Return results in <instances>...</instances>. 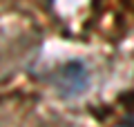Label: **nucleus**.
<instances>
[{
	"label": "nucleus",
	"instance_id": "f257e3e1",
	"mask_svg": "<svg viewBox=\"0 0 134 127\" xmlns=\"http://www.w3.org/2000/svg\"><path fill=\"white\" fill-rule=\"evenodd\" d=\"M85 85H87V71L81 62H69L58 71V87L63 94L76 96L85 89Z\"/></svg>",
	"mask_w": 134,
	"mask_h": 127
},
{
	"label": "nucleus",
	"instance_id": "f03ea898",
	"mask_svg": "<svg viewBox=\"0 0 134 127\" xmlns=\"http://www.w3.org/2000/svg\"><path fill=\"white\" fill-rule=\"evenodd\" d=\"M119 127H134V125H119Z\"/></svg>",
	"mask_w": 134,
	"mask_h": 127
}]
</instances>
